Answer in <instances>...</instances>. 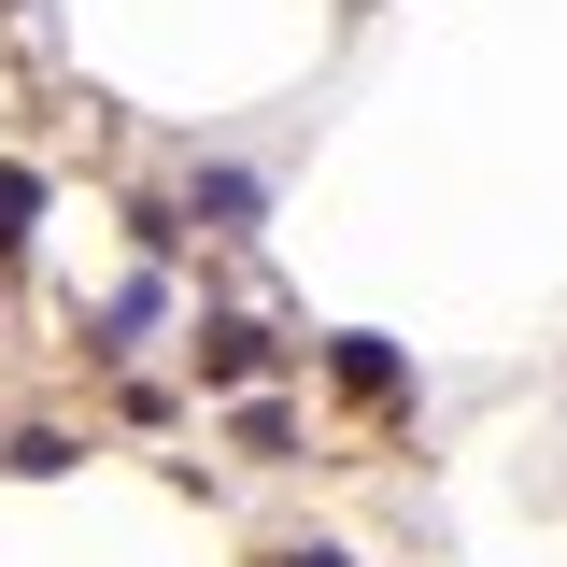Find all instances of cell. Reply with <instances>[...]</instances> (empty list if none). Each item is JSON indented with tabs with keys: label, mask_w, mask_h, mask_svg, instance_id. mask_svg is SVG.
Wrapping results in <instances>:
<instances>
[{
	"label": "cell",
	"mask_w": 567,
	"mask_h": 567,
	"mask_svg": "<svg viewBox=\"0 0 567 567\" xmlns=\"http://www.w3.org/2000/svg\"><path fill=\"white\" fill-rule=\"evenodd\" d=\"M327 383H341L354 412H398V398H412V354H398V341H369V327H354V341H327Z\"/></svg>",
	"instance_id": "1"
},
{
	"label": "cell",
	"mask_w": 567,
	"mask_h": 567,
	"mask_svg": "<svg viewBox=\"0 0 567 567\" xmlns=\"http://www.w3.org/2000/svg\"><path fill=\"white\" fill-rule=\"evenodd\" d=\"M270 327H241V312H213V327H199V383H270Z\"/></svg>",
	"instance_id": "2"
},
{
	"label": "cell",
	"mask_w": 567,
	"mask_h": 567,
	"mask_svg": "<svg viewBox=\"0 0 567 567\" xmlns=\"http://www.w3.org/2000/svg\"><path fill=\"white\" fill-rule=\"evenodd\" d=\"M29 227H43V171H14V156H0V256H14Z\"/></svg>",
	"instance_id": "3"
},
{
	"label": "cell",
	"mask_w": 567,
	"mask_h": 567,
	"mask_svg": "<svg viewBox=\"0 0 567 567\" xmlns=\"http://www.w3.org/2000/svg\"><path fill=\"white\" fill-rule=\"evenodd\" d=\"M270 567H354V554H270Z\"/></svg>",
	"instance_id": "4"
}]
</instances>
